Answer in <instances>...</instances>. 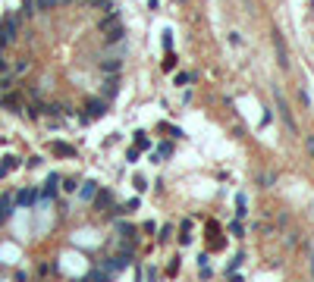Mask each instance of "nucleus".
I'll use <instances>...</instances> for the list:
<instances>
[{"mask_svg":"<svg viewBox=\"0 0 314 282\" xmlns=\"http://www.w3.org/2000/svg\"><path fill=\"white\" fill-rule=\"evenodd\" d=\"M19 35V16H6L3 22H0V47L13 44Z\"/></svg>","mask_w":314,"mask_h":282,"instance_id":"nucleus-1","label":"nucleus"},{"mask_svg":"<svg viewBox=\"0 0 314 282\" xmlns=\"http://www.w3.org/2000/svg\"><path fill=\"white\" fill-rule=\"evenodd\" d=\"M273 97H277V110H280V116H283L286 129H289V132H296V119H292V110H289V104H286L283 91H280V88H273Z\"/></svg>","mask_w":314,"mask_h":282,"instance_id":"nucleus-2","label":"nucleus"},{"mask_svg":"<svg viewBox=\"0 0 314 282\" xmlns=\"http://www.w3.org/2000/svg\"><path fill=\"white\" fill-rule=\"evenodd\" d=\"M107 113V100L104 97H91L88 104H85V116L82 119H98V116H104Z\"/></svg>","mask_w":314,"mask_h":282,"instance_id":"nucleus-3","label":"nucleus"},{"mask_svg":"<svg viewBox=\"0 0 314 282\" xmlns=\"http://www.w3.org/2000/svg\"><path fill=\"white\" fill-rule=\"evenodd\" d=\"M98 66H101V72H104V76H119V69H123V60H119L116 53H113V57H104Z\"/></svg>","mask_w":314,"mask_h":282,"instance_id":"nucleus-4","label":"nucleus"},{"mask_svg":"<svg viewBox=\"0 0 314 282\" xmlns=\"http://www.w3.org/2000/svg\"><path fill=\"white\" fill-rule=\"evenodd\" d=\"M273 47H277V60H280V66H289V53H286V41H283V35H273Z\"/></svg>","mask_w":314,"mask_h":282,"instance_id":"nucleus-5","label":"nucleus"},{"mask_svg":"<svg viewBox=\"0 0 314 282\" xmlns=\"http://www.w3.org/2000/svg\"><path fill=\"white\" fill-rule=\"evenodd\" d=\"M57 182H60V176H57V172H50V179L44 182V188H41L38 194H41L44 201H53V194H57Z\"/></svg>","mask_w":314,"mask_h":282,"instance_id":"nucleus-6","label":"nucleus"},{"mask_svg":"<svg viewBox=\"0 0 314 282\" xmlns=\"http://www.w3.org/2000/svg\"><path fill=\"white\" fill-rule=\"evenodd\" d=\"M35 201H38V191H35V188H22V191L16 194V204L19 207H32Z\"/></svg>","mask_w":314,"mask_h":282,"instance_id":"nucleus-7","label":"nucleus"},{"mask_svg":"<svg viewBox=\"0 0 314 282\" xmlns=\"http://www.w3.org/2000/svg\"><path fill=\"white\" fill-rule=\"evenodd\" d=\"M123 38H126V29H123V25H113V29L104 31V41H107V44H119Z\"/></svg>","mask_w":314,"mask_h":282,"instance_id":"nucleus-8","label":"nucleus"},{"mask_svg":"<svg viewBox=\"0 0 314 282\" xmlns=\"http://www.w3.org/2000/svg\"><path fill=\"white\" fill-rule=\"evenodd\" d=\"M116 91H119V78L116 76H107V82H104V100H113V97H116Z\"/></svg>","mask_w":314,"mask_h":282,"instance_id":"nucleus-9","label":"nucleus"},{"mask_svg":"<svg viewBox=\"0 0 314 282\" xmlns=\"http://www.w3.org/2000/svg\"><path fill=\"white\" fill-rule=\"evenodd\" d=\"M95 194H98V182H91V179H88V182L79 185V198H82V201H95Z\"/></svg>","mask_w":314,"mask_h":282,"instance_id":"nucleus-10","label":"nucleus"},{"mask_svg":"<svg viewBox=\"0 0 314 282\" xmlns=\"http://www.w3.org/2000/svg\"><path fill=\"white\" fill-rule=\"evenodd\" d=\"M113 25H119V16H116V10H110V13H107V16L101 19V22H98V29H101V31H107V29H113Z\"/></svg>","mask_w":314,"mask_h":282,"instance_id":"nucleus-11","label":"nucleus"},{"mask_svg":"<svg viewBox=\"0 0 314 282\" xmlns=\"http://www.w3.org/2000/svg\"><path fill=\"white\" fill-rule=\"evenodd\" d=\"M16 166H19V160H16V157H3V163H0V179L10 176V172L16 170Z\"/></svg>","mask_w":314,"mask_h":282,"instance_id":"nucleus-12","label":"nucleus"},{"mask_svg":"<svg viewBox=\"0 0 314 282\" xmlns=\"http://www.w3.org/2000/svg\"><path fill=\"white\" fill-rule=\"evenodd\" d=\"M13 213V198H0V223H6Z\"/></svg>","mask_w":314,"mask_h":282,"instance_id":"nucleus-13","label":"nucleus"},{"mask_svg":"<svg viewBox=\"0 0 314 282\" xmlns=\"http://www.w3.org/2000/svg\"><path fill=\"white\" fill-rule=\"evenodd\" d=\"M50 151H53V154H60V157H76V147L60 144V141H57V144H50Z\"/></svg>","mask_w":314,"mask_h":282,"instance_id":"nucleus-14","label":"nucleus"},{"mask_svg":"<svg viewBox=\"0 0 314 282\" xmlns=\"http://www.w3.org/2000/svg\"><path fill=\"white\" fill-rule=\"evenodd\" d=\"M95 204H98V210H101V207H110V204H113V194H110V191L95 194Z\"/></svg>","mask_w":314,"mask_h":282,"instance_id":"nucleus-15","label":"nucleus"},{"mask_svg":"<svg viewBox=\"0 0 314 282\" xmlns=\"http://www.w3.org/2000/svg\"><path fill=\"white\" fill-rule=\"evenodd\" d=\"M0 104H3V107H10L13 113H19V97H13V94H3V97H0Z\"/></svg>","mask_w":314,"mask_h":282,"instance_id":"nucleus-16","label":"nucleus"},{"mask_svg":"<svg viewBox=\"0 0 314 282\" xmlns=\"http://www.w3.org/2000/svg\"><path fill=\"white\" fill-rule=\"evenodd\" d=\"M110 279H113V276H110L107 270H95V273L88 276V282H110Z\"/></svg>","mask_w":314,"mask_h":282,"instance_id":"nucleus-17","label":"nucleus"},{"mask_svg":"<svg viewBox=\"0 0 314 282\" xmlns=\"http://www.w3.org/2000/svg\"><path fill=\"white\" fill-rule=\"evenodd\" d=\"M22 72H29V60H19V63H16V66H13V69H10V76L16 78V76H22Z\"/></svg>","mask_w":314,"mask_h":282,"instance_id":"nucleus-18","label":"nucleus"},{"mask_svg":"<svg viewBox=\"0 0 314 282\" xmlns=\"http://www.w3.org/2000/svg\"><path fill=\"white\" fill-rule=\"evenodd\" d=\"M35 0H22V10H19V16H35Z\"/></svg>","mask_w":314,"mask_h":282,"instance_id":"nucleus-19","label":"nucleus"},{"mask_svg":"<svg viewBox=\"0 0 314 282\" xmlns=\"http://www.w3.org/2000/svg\"><path fill=\"white\" fill-rule=\"evenodd\" d=\"M135 147H138V151L151 147V141H148V135H145V132H138V135H135Z\"/></svg>","mask_w":314,"mask_h":282,"instance_id":"nucleus-20","label":"nucleus"},{"mask_svg":"<svg viewBox=\"0 0 314 282\" xmlns=\"http://www.w3.org/2000/svg\"><path fill=\"white\" fill-rule=\"evenodd\" d=\"M60 0H35V10H53Z\"/></svg>","mask_w":314,"mask_h":282,"instance_id":"nucleus-21","label":"nucleus"},{"mask_svg":"<svg viewBox=\"0 0 314 282\" xmlns=\"http://www.w3.org/2000/svg\"><path fill=\"white\" fill-rule=\"evenodd\" d=\"M170 151H173L170 144H160V147H157V154H154V157H151V160H160V157H170Z\"/></svg>","mask_w":314,"mask_h":282,"instance_id":"nucleus-22","label":"nucleus"},{"mask_svg":"<svg viewBox=\"0 0 314 282\" xmlns=\"http://www.w3.org/2000/svg\"><path fill=\"white\" fill-rule=\"evenodd\" d=\"M119 235H123V238H132V235H135V226H126V223H119Z\"/></svg>","mask_w":314,"mask_h":282,"instance_id":"nucleus-23","label":"nucleus"},{"mask_svg":"<svg viewBox=\"0 0 314 282\" xmlns=\"http://www.w3.org/2000/svg\"><path fill=\"white\" fill-rule=\"evenodd\" d=\"M85 3H91V6H104V13H110V10H113L110 0H85Z\"/></svg>","mask_w":314,"mask_h":282,"instance_id":"nucleus-24","label":"nucleus"},{"mask_svg":"<svg viewBox=\"0 0 314 282\" xmlns=\"http://www.w3.org/2000/svg\"><path fill=\"white\" fill-rule=\"evenodd\" d=\"M189 82H192L189 72H179V76H176V85H189Z\"/></svg>","mask_w":314,"mask_h":282,"instance_id":"nucleus-25","label":"nucleus"},{"mask_svg":"<svg viewBox=\"0 0 314 282\" xmlns=\"http://www.w3.org/2000/svg\"><path fill=\"white\" fill-rule=\"evenodd\" d=\"M308 151H311V157H314V138H308Z\"/></svg>","mask_w":314,"mask_h":282,"instance_id":"nucleus-26","label":"nucleus"},{"mask_svg":"<svg viewBox=\"0 0 314 282\" xmlns=\"http://www.w3.org/2000/svg\"><path fill=\"white\" fill-rule=\"evenodd\" d=\"M311 279H314V251H311Z\"/></svg>","mask_w":314,"mask_h":282,"instance_id":"nucleus-27","label":"nucleus"},{"mask_svg":"<svg viewBox=\"0 0 314 282\" xmlns=\"http://www.w3.org/2000/svg\"><path fill=\"white\" fill-rule=\"evenodd\" d=\"M63 3H76V0H63Z\"/></svg>","mask_w":314,"mask_h":282,"instance_id":"nucleus-28","label":"nucleus"}]
</instances>
